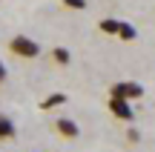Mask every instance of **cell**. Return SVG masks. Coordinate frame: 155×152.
I'll list each match as a JSON object with an SVG mask.
<instances>
[{"label":"cell","mask_w":155,"mask_h":152,"mask_svg":"<svg viewBox=\"0 0 155 152\" xmlns=\"http://www.w3.org/2000/svg\"><path fill=\"white\" fill-rule=\"evenodd\" d=\"M52 57H55V60L61 63V66H66V63H69V49H63V46H58V49L52 52Z\"/></svg>","instance_id":"obj_9"},{"label":"cell","mask_w":155,"mask_h":152,"mask_svg":"<svg viewBox=\"0 0 155 152\" xmlns=\"http://www.w3.org/2000/svg\"><path fill=\"white\" fill-rule=\"evenodd\" d=\"M109 112L115 115V118H121V121H132L135 118V112H132V106H129V101L127 98H118V95H109Z\"/></svg>","instance_id":"obj_3"},{"label":"cell","mask_w":155,"mask_h":152,"mask_svg":"<svg viewBox=\"0 0 155 152\" xmlns=\"http://www.w3.org/2000/svg\"><path fill=\"white\" fill-rule=\"evenodd\" d=\"M6 80V66H3V60H0V83Z\"/></svg>","instance_id":"obj_12"},{"label":"cell","mask_w":155,"mask_h":152,"mask_svg":"<svg viewBox=\"0 0 155 152\" xmlns=\"http://www.w3.org/2000/svg\"><path fill=\"white\" fill-rule=\"evenodd\" d=\"M55 129L61 132L63 138H78L81 135V129H78V124L72 118H58V124H55Z\"/></svg>","instance_id":"obj_4"},{"label":"cell","mask_w":155,"mask_h":152,"mask_svg":"<svg viewBox=\"0 0 155 152\" xmlns=\"http://www.w3.org/2000/svg\"><path fill=\"white\" fill-rule=\"evenodd\" d=\"M9 49L15 52L17 57H26V60H32V57L40 55V46L35 43L32 37H26V34H15V37L9 40Z\"/></svg>","instance_id":"obj_1"},{"label":"cell","mask_w":155,"mask_h":152,"mask_svg":"<svg viewBox=\"0 0 155 152\" xmlns=\"http://www.w3.org/2000/svg\"><path fill=\"white\" fill-rule=\"evenodd\" d=\"M135 26H129V23H121V32H118V37L121 40H135Z\"/></svg>","instance_id":"obj_8"},{"label":"cell","mask_w":155,"mask_h":152,"mask_svg":"<svg viewBox=\"0 0 155 152\" xmlns=\"http://www.w3.org/2000/svg\"><path fill=\"white\" fill-rule=\"evenodd\" d=\"M9 138H15V124L9 115H0V141H9Z\"/></svg>","instance_id":"obj_5"},{"label":"cell","mask_w":155,"mask_h":152,"mask_svg":"<svg viewBox=\"0 0 155 152\" xmlns=\"http://www.w3.org/2000/svg\"><path fill=\"white\" fill-rule=\"evenodd\" d=\"M98 26H101V32H104V34H115V37H118V32H121V23H118V20H112V17L101 20Z\"/></svg>","instance_id":"obj_7"},{"label":"cell","mask_w":155,"mask_h":152,"mask_svg":"<svg viewBox=\"0 0 155 152\" xmlns=\"http://www.w3.org/2000/svg\"><path fill=\"white\" fill-rule=\"evenodd\" d=\"M127 138H129V141H132V144H138V141H141V135H138V129H129V132H127Z\"/></svg>","instance_id":"obj_11"},{"label":"cell","mask_w":155,"mask_h":152,"mask_svg":"<svg viewBox=\"0 0 155 152\" xmlns=\"http://www.w3.org/2000/svg\"><path fill=\"white\" fill-rule=\"evenodd\" d=\"M69 9H86V0H63Z\"/></svg>","instance_id":"obj_10"},{"label":"cell","mask_w":155,"mask_h":152,"mask_svg":"<svg viewBox=\"0 0 155 152\" xmlns=\"http://www.w3.org/2000/svg\"><path fill=\"white\" fill-rule=\"evenodd\" d=\"M112 95L118 98H127V101H138L141 95H144V86L135 83V80H121V83L112 86Z\"/></svg>","instance_id":"obj_2"},{"label":"cell","mask_w":155,"mask_h":152,"mask_svg":"<svg viewBox=\"0 0 155 152\" xmlns=\"http://www.w3.org/2000/svg\"><path fill=\"white\" fill-rule=\"evenodd\" d=\"M63 103H66V95H63V92H55V95H49L43 103H40V109H46V112H49V109H55V106H63Z\"/></svg>","instance_id":"obj_6"}]
</instances>
